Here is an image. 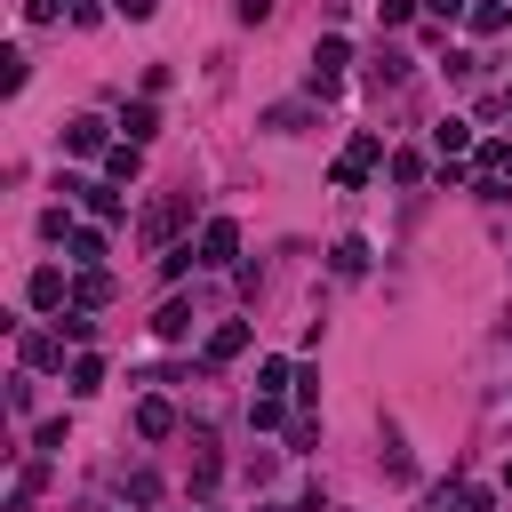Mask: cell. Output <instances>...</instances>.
<instances>
[{"instance_id": "cell-1", "label": "cell", "mask_w": 512, "mask_h": 512, "mask_svg": "<svg viewBox=\"0 0 512 512\" xmlns=\"http://www.w3.org/2000/svg\"><path fill=\"white\" fill-rule=\"evenodd\" d=\"M192 256H200V264H232V256H240V224H232V216H208L200 240H192Z\"/></svg>"}, {"instance_id": "cell-2", "label": "cell", "mask_w": 512, "mask_h": 512, "mask_svg": "<svg viewBox=\"0 0 512 512\" xmlns=\"http://www.w3.org/2000/svg\"><path fill=\"white\" fill-rule=\"evenodd\" d=\"M344 64H352V48L344 40H320L312 48V96H336L344 88Z\"/></svg>"}, {"instance_id": "cell-3", "label": "cell", "mask_w": 512, "mask_h": 512, "mask_svg": "<svg viewBox=\"0 0 512 512\" xmlns=\"http://www.w3.org/2000/svg\"><path fill=\"white\" fill-rule=\"evenodd\" d=\"M64 152H112V128H104L96 112H80V120H64Z\"/></svg>"}, {"instance_id": "cell-4", "label": "cell", "mask_w": 512, "mask_h": 512, "mask_svg": "<svg viewBox=\"0 0 512 512\" xmlns=\"http://www.w3.org/2000/svg\"><path fill=\"white\" fill-rule=\"evenodd\" d=\"M184 216H192V192H168V200H160V208H152V216H144V240H152V248H160V240H168V232H176V224H184Z\"/></svg>"}, {"instance_id": "cell-5", "label": "cell", "mask_w": 512, "mask_h": 512, "mask_svg": "<svg viewBox=\"0 0 512 512\" xmlns=\"http://www.w3.org/2000/svg\"><path fill=\"white\" fill-rule=\"evenodd\" d=\"M248 352V320H224L216 336H208V368H224V360H240Z\"/></svg>"}, {"instance_id": "cell-6", "label": "cell", "mask_w": 512, "mask_h": 512, "mask_svg": "<svg viewBox=\"0 0 512 512\" xmlns=\"http://www.w3.org/2000/svg\"><path fill=\"white\" fill-rule=\"evenodd\" d=\"M136 432H144V440H168V432H176V408H168V400H136Z\"/></svg>"}, {"instance_id": "cell-7", "label": "cell", "mask_w": 512, "mask_h": 512, "mask_svg": "<svg viewBox=\"0 0 512 512\" xmlns=\"http://www.w3.org/2000/svg\"><path fill=\"white\" fill-rule=\"evenodd\" d=\"M432 152H440V160L472 152V120H440V128H432Z\"/></svg>"}, {"instance_id": "cell-8", "label": "cell", "mask_w": 512, "mask_h": 512, "mask_svg": "<svg viewBox=\"0 0 512 512\" xmlns=\"http://www.w3.org/2000/svg\"><path fill=\"white\" fill-rule=\"evenodd\" d=\"M136 168H144V144H128V136H120V144L104 152V176H112V184H128Z\"/></svg>"}, {"instance_id": "cell-9", "label": "cell", "mask_w": 512, "mask_h": 512, "mask_svg": "<svg viewBox=\"0 0 512 512\" xmlns=\"http://www.w3.org/2000/svg\"><path fill=\"white\" fill-rule=\"evenodd\" d=\"M64 248H72V264H80V272H88V264H104V224H80Z\"/></svg>"}, {"instance_id": "cell-10", "label": "cell", "mask_w": 512, "mask_h": 512, "mask_svg": "<svg viewBox=\"0 0 512 512\" xmlns=\"http://www.w3.org/2000/svg\"><path fill=\"white\" fill-rule=\"evenodd\" d=\"M32 304H40V312H64V272H56V264L32 272Z\"/></svg>"}, {"instance_id": "cell-11", "label": "cell", "mask_w": 512, "mask_h": 512, "mask_svg": "<svg viewBox=\"0 0 512 512\" xmlns=\"http://www.w3.org/2000/svg\"><path fill=\"white\" fill-rule=\"evenodd\" d=\"M120 128H128V144H152V136H160V112H152V104H128Z\"/></svg>"}, {"instance_id": "cell-12", "label": "cell", "mask_w": 512, "mask_h": 512, "mask_svg": "<svg viewBox=\"0 0 512 512\" xmlns=\"http://www.w3.org/2000/svg\"><path fill=\"white\" fill-rule=\"evenodd\" d=\"M72 296H80V304H88V312H96V304H104V296H112V272H104V264H88V272H80V280H72Z\"/></svg>"}, {"instance_id": "cell-13", "label": "cell", "mask_w": 512, "mask_h": 512, "mask_svg": "<svg viewBox=\"0 0 512 512\" xmlns=\"http://www.w3.org/2000/svg\"><path fill=\"white\" fill-rule=\"evenodd\" d=\"M504 24H512V8H504V0H480V8H472V32H480V40H496Z\"/></svg>"}, {"instance_id": "cell-14", "label": "cell", "mask_w": 512, "mask_h": 512, "mask_svg": "<svg viewBox=\"0 0 512 512\" xmlns=\"http://www.w3.org/2000/svg\"><path fill=\"white\" fill-rule=\"evenodd\" d=\"M24 360H32V368H56V360H64V328H56V336H24Z\"/></svg>"}, {"instance_id": "cell-15", "label": "cell", "mask_w": 512, "mask_h": 512, "mask_svg": "<svg viewBox=\"0 0 512 512\" xmlns=\"http://www.w3.org/2000/svg\"><path fill=\"white\" fill-rule=\"evenodd\" d=\"M480 176H504V184H512V144H504V136L480 144Z\"/></svg>"}, {"instance_id": "cell-16", "label": "cell", "mask_w": 512, "mask_h": 512, "mask_svg": "<svg viewBox=\"0 0 512 512\" xmlns=\"http://www.w3.org/2000/svg\"><path fill=\"white\" fill-rule=\"evenodd\" d=\"M400 72H408V56H392V48H376V56H368V80H376V88H392Z\"/></svg>"}, {"instance_id": "cell-17", "label": "cell", "mask_w": 512, "mask_h": 512, "mask_svg": "<svg viewBox=\"0 0 512 512\" xmlns=\"http://www.w3.org/2000/svg\"><path fill=\"white\" fill-rule=\"evenodd\" d=\"M336 272L360 280V272H368V240H336Z\"/></svg>"}, {"instance_id": "cell-18", "label": "cell", "mask_w": 512, "mask_h": 512, "mask_svg": "<svg viewBox=\"0 0 512 512\" xmlns=\"http://www.w3.org/2000/svg\"><path fill=\"white\" fill-rule=\"evenodd\" d=\"M184 328H192V304H160V320H152V336H168V344H176Z\"/></svg>"}, {"instance_id": "cell-19", "label": "cell", "mask_w": 512, "mask_h": 512, "mask_svg": "<svg viewBox=\"0 0 512 512\" xmlns=\"http://www.w3.org/2000/svg\"><path fill=\"white\" fill-rule=\"evenodd\" d=\"M96 384H104V360H96V352H80V360H72V392H80V400H88V392H96Z\"/></svg>"}, {"instance_id": "cell-20", "label": "cell", "mask_w": 512, "mask_h": 512, "mask_svg": "<svg viewBox=\"0 0 512 512\" xmlns=\"http://www.w3.org/2000/svg\"><path fill=\"white\" fill-rule=\"evenodd\" d=\"M56 328H64V336H72V344H88V336H96V320H88V304H72V312H64V320H56Z\"/></svg>"}, {"instance_id": "cell-21", "label": "cell", "mask_w": 512, "mask_h": 512, "mask_svg": "<svg viewBox=\"0 0 512 512\" xmlns=\"http://www.w3.org/2000/svg\"><path fill=\"white\" fill-rule=\"evenodd\" d=\"M376 16H384V24H408V16H416V0H376Z\"/></svg>"}, {"instance_id": "cell-22", "label": "cell", "mask_w": 512, "mask_h": 512, "mask_svg": "<svg viewBox=\"0 0 512 512\" xmlns=\"http://www.w3.org/2000/svg\"><path fill=\"white\" fill-rule=\"evenodd\" d=\"M112 8H120V16H128V24H144V16H152V8H160V0H112Z\"/></svg>"}, {"instance_id": "cell-23", "label": "cell", "mask_w": 512, "mask_h": 512, "mask_svg": "<svg viewBox=\"0 0 512 512\" xmlns=\"http://www.w3.org/2000/svg\"><path fill=\"white\" fill-rule=\"evenodd\" d=\"M272 16V0H240V24H264Z\"/></svg>"}, {"instance_id": "cell-24", "label": "cell", "mask_w": 512, "mask_h": 512, "mask_svg": "<svg viewBox=\"0 0 512 512\" xmlns=\"http://www.w3.org/2000/svg\"><path fill=\"white\" fill-rule=\"evenodd\" d=\"M424 8H432L440 24H448V16H464V0H424Z\"/></svg>"}, {"instance_id": "cell-25", "label": "cell", "mask_w": 512, "mask_h": 512, "mask_svg": "<svg viewBox=\"0 0 512 512\" xmlns=\"http://www.w3.org/2000/svg\"><path fill=\"white\" fill-rule=\"evenodd\" d=\"M504 488H512V464H504Z\"/></svg>"}, {"instance_id": "cell-26", "label": "cell", "mask_w": 512, "mask_h": 512, "mask_svg": "<svg viewBox=\"0 0 512 512\" xmlns=\"http://www.w3.org/2000/svg\"><path fill=\"white\" fill-rule=\"evenodd\" d=\"M504 112H512V88H504Z\"/></svg>"}]
</instances>
